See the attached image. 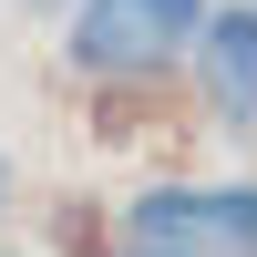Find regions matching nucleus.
Here are the masks:
<instances>
[{"label":"nucleus","mask_w":257,"mask_h":257,"mask_svg":"<svg viewBox=\"0 0 257 257\" xmlns=\"http://www.w3.org/2000/svg\"><path fill=\"white\" fill-rule=\"evenodd\" d=\"M196 31H206V93H216V113L247 134V123H257V11L226 0V11L196 21Z\"/></svg>","instance_id":"7ed1b4c3"},{"label":"nucleus","mask_w":257,"mask_h":257,"mask_svg":"<svg viewBox=\"0 0 257 257\" xmlns=\"http://www.w3.org/2000/svg\"><path fill=\"white\" fill-rule=\"evenodd\" d=\"M134 247L144 257H247L257 196L247 185H155V196H134Z\"/></svg>","instance_id":"f257e3e1"},{"label":"nucleus","mask_w":257,"mask_h":257,"mask_svg":"<svg viewBox=\"0 0 257 257\" xmlns=\"http://www.w3.org/2000/svg\"><path fill=\"white\" fill-rule=\"evenodd\" d=\"M31 11H62V0H31Z\"/></svg>","instance_id":"39448f33"},{"label":"nucleus","mask_w":257,"mask_h":257,"mask_svg":"<svg viewBox=\"0 0 257 257\" xmlns=\"http://www.w3.org/2000/svg\"><path fill=\"white\" fill-rule=\"evenodd\" d=\"M0 206H11V165H0Z\"/></svg>","instance_id":"20e7f679"},{"label":"nucleus","mask_w":257,"mask_h":257,"mask_svg":"<svg viewBox=\"0 0 257 257\" xmlns=\"http://www.w3.org/2000/svg\"><path fill=\"white\" fill-rule=\"evenodd\" d=\"M206 0H82L72 21V62L82 72H155L196 41Z\"/></svg>","instance_id":"f03ea898"}]
</instances>
